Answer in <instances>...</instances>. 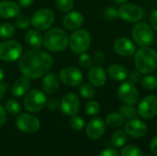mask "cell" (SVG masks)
Returning a JSON list of instances; mask_svg holds the SVG:
<instances>
[{
    "label": "cell",
    "mask_w": 157,
    "mask_h": 156,
    "mask_svg": "<svg viewBox=\"0 0 157 156\" xmlns=\"http://www.w3.org/2000/svg\"><path fill=\"white\" fill-rule=\"evenodd\" d=\"M18 60L19 72L29 80L44 76L52 65V56L48 52L38 49L25 52Z\"/></svg>",
    "instance_id": "obj_1"
},
{
    "label": "cell",
    "mask_w": 157,
    "mask_h": 156,
    "mask_svg": "<svg viewBox=\"0 0 157 156\" xmlns=\"http://www.w3.org/2000/svg\"><path fill=\"white\" fill-rule=\"evenodd\" d=\"M134 65L142 74L154 73L157 69V51L151 47H141L134 53Z\"/></svg>",
    "instance_id": "obj_2"
},
{
    "label": "cell",
    "mask_w": 157,
    "mask_h": 156,
    "mask_svg": "<svg viewBox=\"0 0 157 156\" xmlns=\"http://www.w3.org/2000/svg\"><path fill=\"white\" fill-rule=\"evenodd\" d=\"M68 40L69 37L63 29L52 28L46 32L43 38V45L50 51L59 52L66 49Z\"/></svg>",
    "instance_id": "obj_3"
},
{
    "label": "cell",
    "mask_w": 157,
    "mask_h": 156,
    "mask_svg": "<svg viewBox=\"0 0 157 156\" xmlns=\"http://www.w3.org/2000/svg\"><path fill=\"white\" fill-rule=\"evenodd\" d=\"M91 44V36L90 33L83 29H78L74 30V32L69 37L68 46L72 52L75 54L80 55L81 53L86 52Z\"/></svg>",
    "instance_id": "obj_4"
},
{
    "label": "cell",
    "mask_w": 157,
    "mask_h": 156,
    "mask_svg": "<svg viewBox=\"0 0 157 156\" xmlns=\"http://www.w3.org/2000/svg\"><path fill=\"white\" fill-rule=\"evenodd\" d=\"M132 36L134 42L140 47H148L155 40V32L151 25L145 22H137L132 30Z\"/></svg>",
    "instance_id": "obj_5"
},
{
    "label": "cell",
    "mask_w": 157,
    "mask_h": 156,
    "mask_svg": "<svg viewBox=\"0 0 157 156\" xmlns=\"http://www.w3.org/2000/svg\"><path fill=\"white\" fill-rule=\"evenodd\" d=\"M22 46L15 40H6L0 42V60L3 62H15L22 55Z\"/></svg>",
    "instance_id": "obj_6"
},
{
    "label": "cell",
    "mask_w": 157,
    "mask_h": 156,
    "mask_svg": "<svg viewBox=\"0 0 157 156\" xmlns=\"http://www.w3.org/2000/svg\"><path fill=\"white\" fill-rule=\"evenodd\" d=\"M55 15L53 10L48 7H42L37 10L31 17V25L38 30L49 29L54 23Z\"/></svg>",
    "instance_id": "obj_7"
},
{
    "label": "cell",
    "mask_w": 157,
    "mask_h": 156,
    "mask_svg": "<svg viewBox=\"0 0 157 156\" xmlns=\"http://www.w3.org/2000/svg\"><path fill=\"white\" fill-rule=\"evenodd\" d=\"M46 95L39 89H32L29 91L24 97L25 108L32 113L40 111L46 106Z\"/></svg>",
    "instance_id": "obj_8"
},
{
    "label": "cell",
    "mask_w": 157,
    "mask_h": 156,
    "mask_svg": "<svg viewBox=\"0 0 157 156\" xmlns=\"http://www.w3.org/2000/svg\"><path fill=\"white\" fill-rule=\"evenodd\" d=\"M117 95L119 99L127 105H135L140 98V93L135 84L130 81H123L118 87Z\"/></svg>",
    "instance_id": "obj_9"
},
{
    "label": "cell",
    "mask_w": 157,
    "mask_h": 156,
    "mask_svg": "<svg viewBox=\"0 0 157 156\" xmlns=\"http://www.w3.org/2000/svg\"><path fill=\"white\" fill-rule=\"evenodd\" d=\"M119 17L124 21L137 23L142 21L144 12L141 6L132 3H124L118 9Z\"/></svg>",
    "instance_id": "obj_10"
},
{
    "label": "cell",
    "mask_w": 157,
    "mask_h": 156,
    "mask_svg": "<svg viewBox=\"0 0 157 156\" xmlns=\"http://www.w3.org/2000/svg\"><path fill=\"white\" fill-rule=\"evenodd\" d=\"M60 81L70 87H75L81 85L83 81V73L75 66H67L62 69L59 74Z\"/></svg>",
    "instance_id": "obj_11"
},
{
    "label": "cell",
    "mask_w": 157,
    "mask_h": 156,
    "mask_svg": "<svg viewBox=\"0 0 157 156\" xmlns=\"http://www.w3.org/2000/svg\"><path fill=\"white\" fill-rule=\"evenodd\" d=\"M138 114L145 119L151 120L157 115V97L155 95H149L144 97L137 108Z\"/></svg>",
    "instance_id": "obj_12"
},
{
    "label": "cell",
    "mask_w": 157,
    "mask_h": 156,
    "mask_svg": "<svg viewBox=\"0 0 157 156\" xmlns=\"http://www.w3.org/2000/svg\"><path fill=\"white\" fill-rule=\"evenodd\" d=\"M16 125L19 131L26 133H34L40 127L39 119L29 113L19 114L16 120Z\"/></svg>",
    "instance_id": "obj_13"
},
{
    "label": "cell",
    "mask_w": 157,
    "mask_h": 156,
    "mask_svg": "<svg viewBox=\"0 0 157 156\" xmlns=\"http://www.w3.org/2000/svg\"><path fill=\"white\" fill-rule=\"evenodd\" d=\"M80 108L79 97L74 93L65 94L61 100V110L62 112L68 117H72L77 114Z\"/></svg>",
    "instance_id": "obj_14"
},
{
    "label": "cell",
    "mask_w": 157,
    "mask_h": 156,
    "mask_svg": "<svg viewBox=\"0 0 157 156\" xmlns=\"http://www.w3.org/2000/svg\"><path fill=\"white\" fill-rule=\"evenodd\" d=\"M124 131L127 133V135L132 137V138H142L144 137L148 131V127L145 122H144L142 120H139L137 118L129 120V121L125 124Z\"/></svg>",
    "instance_id": "obj_15"
},
{
    "label": "cell",
    "mask_w": 157,
    "mask_h": 156,
    "mask_svg": "<svg viewBox=\"0 0 157 156\" xmlns=\"http://www.w3.org/2000/svg\"><path fill=\"white\" fill-rule=\"evenodd\" d=\"M113 48L116 53L122 57L132 56L136 51V47L134 43L126 37L117 38L114 41Z\"/></svg>",
    "instance_id": "obj_16"
},
{
    "label": "cell",
    "mask_w": 157,
    "mask_h": 156,
    "mask_svg": "<svg viewBox=\"0 0 157 156\" xmlns=\"http://www.w3.org/2000/svg\"><path fill=\"white\" fill-rule=\"evenodd\" d=\"M106 122L101 118L92 119L86 128V133L91 140H98L105 133Z\"/></svg>",
    "instance_id": "obj_17"
},
{
    "label": "cell",
    "mask_w": 157,
    "mask_h": 156,
    "mask_svg": "<svg viewBox=\"0 0 157 156\" xmlns=\"http://www.w3.org/2000/svg\"><path fill=\"white\" fill-rule=\"evenodd\" d=\"M87 79L94 86L101 87L107 82V72L101 66V64L92 65L88 70Z\"/></svg>",
    "instance_id": "obj_18"
},
{
    "label": "cell",
    "mask_w": 157,
    "mask_h": 156,
    "mask_svg": "<svg viewBox=\"0 0 157 156\" xmlns=\"http://www.w3.org/2000/svg\"><path fill=\"white\" fill-rule=\"evenodd\" d=\"M84 16L79 11H68L63 17V25L68 30H75L84 24Z\"/></svg>",
    "instance_id": "obj_19"
},
{
    "label": "cell",
    "mask_w": 157,
    "mask_h": 156,
    "mask_svg": "<svg viewBox=\"0 0 157 156\" xmlns=\"http://www.w3.org/2000/svg\"><path fill=\"white\" fill-rule=\"evenodd\" d=\"M60 82L59 76L55 73H47L41 81V88L46 94L53 95L59 89Z\"/></svg>",
    "instance_id": "obj_20"
},
{
    "label": "cell",
    "mask_w": 157,
    "mask_h": 156,
    "mask_svg": "<svg viewBox=\"0 0 157 156\" xmlns=\"http://www.w3.org/2000/svg\"><path fill=\"white\" fill-rule=\"evenodd\" d=\"M107 75L114 81L117 82H123L129 76L128 69L119 63H112L109 64L107 68Z\"/></svg>",
    "instance_id": "obj_21"
},
{
    "label": "cell",
    "mask_w": 157,
    "mask_h": 156,
    "mask_svg": "<svg viewBox=\"0 0 157 156\" xmlns=\"http://www.w3.org/2000/svg\"><path fill=\"white\" fill-rule=\"evenodd\" d=\"M20 13V6L13 1L0 2V17L3 18H13Z\"/></svg>",
    "instance_id": "obj_22"
},
{
    "label": "cell",
    "mask_w": 157,
    "mask_h": 156,
    "mask_svg": "<svg viewBox=\"0 0 157 156\" xmlns=\"http://www.w3.org/2000/svg\"><path fill=\"white\" fill-rule=\"evenodd\" d=\"M29 86H30V82L29 78L25 77L24 75L21 77H18L13 84V86L11 89L12 95L15 97L19 98L25 96L29 92Z\"/></svg>",
    "instance_id": "obj_23"
},
{
    "label": "cell",
    "mask_w": 157,
    "mask_h": 156,
    "mask_svg": "<svg viewBox=\"0 0 157 156\" xmlns=\"http://www.w3.org/2000/svg\"><path fill=\"white\" fill-rule=\"evenodd\" d=\"M24 39L26 43L33 49H39L43 45V36L36 29L28 30L25 33Z\"/></svg>",
    "instance_id": "obj_24"
},
{
    "label": "cell",
    "mask_w": 157,
    "mask_h": 156,
    "mask_svg": "<svg viewBox=\"0 0 157 156\" xmlns=\"http://www.w3.org/2000/svg\"><path fill=\"white\" fill-rule=\"evenodd\" d=\"M125 118L120 112H111L106 118V124L110 128H120L124 123Z\"/></svg>",
    "instance_id": "obj_25"
},
{
    "label": "cell",
    "mask_w": 157,
    "mask_h": 156,
    "mask_svg": "<svg viewBox=\"0 0 157 156\" xmlns=\"http://www.w3.org/2000/svg\"><path fill=\"white\" fill-rule=\"evenodd\" d=\"M128 141V135L125 131L117 130L113 132L111 136V144L115 148H121L123 147Z\"/></svg>",
    "instance_id": "obj_26"
},
{
    "label": "cell",
    "mask_w": 157,
    "mask_h": 156,
    "mask_svg": "<svg viewBox=\"0 0 157 156\" xmlns=\"http://www.w3.org/2000/svg\"><path fill=\"white\" fill-rule=\"evenodd\" d=\"M140 83L142 86L148 91H154L157 88V77L150 74L142 77Z\"/></svg>",
    "instance_id": "obj_27"
},
{
    "label": "cell",
    "mask_w": 157,
    "mask_h": 156,
    "mask_svg": "<svg viewBox=\"0 0 157 156\" xmlns=\"http://www.w3.org/2000/svg\"><path fill=\"white\" fill-rule=\"evenodd\" d=\"M119 112L128 120H132L137 117L138 115V110L134 107V105H127L123 104L119 108Z\"/></svg>",
    "instance_id": "obj_28"
},
{
    "label": "cell",
    "mask_w": 157,
    "mask_h": 156,
    "mask_svg": "<svg viewBox=\"0 0 157 156\" xmlns=\"http://www.w3.org/2000/svg\"><path fill=\"white\" fill-rule=\"evenodd\" d=\"M15 26L11 23L4 22L0 25V39L8 40L15 35Z\"/></svg>",
    "instance_id": "obj_29"
},
{
    "label": "cell",
    "mask_w": 157,
    "mask_h": 156,
    "mask_svg": "<svg viewBox=\"0 0 157 156\" xmlns=\"http://www.w3.org/2000/svg\"><path fill=\"white\" fill-rule=\"evenodd\" d=\"M79 93L86 99H92L96 96L95 87L90 83L89 84H87V83L82 84L81 86H80V88H79Z\"/></svg>",
    "instance_id": "obj_30"
},
{
    "label": "cell",
    "mask_w": 157,
    "mask_h": 156,
    "mask_svg": "<svg viewBox=\"0 0 157 156\" xmlns=\"http://www.w3.org/2000/svg\"><path fill=\"white\" fill-rule=\"evenodd\" d=\"M121 156H144L143 151L136 145L128 144L124 146L121 153Z\"/></svg>",
    "instance_id": "obj_31"
},
{
    "label": "cell",
    "mask_w": 157,
    "mask_h": 156,
    "mask_svg": "<svg viewBox=\"0 0 157 156\" xmlns=\"http://www.w3.org/2000/svg\"><path fill=\"white\" fill-rule=\"evenodd\" d=\"M6 110L11 115H18L21 111L20 104L15 99H8L5 105Z\"/></svg>",
    "instance_id": "obj_32"
},
{
    "label": "cell",
    "mask_w": 157,
    "mask_h": 156,
    "mask_svg": "<svg viewBox=\"0 0 157 156\" xmlns=\"http://www.w3.org/2000/svg\"><path fill=\"white\" fill-rule=\"evenodd\" d=\"M86 113L89 116H97L100 111V105L98 101L95 100H89L86 103L85 106Z\"/></svg>",
    "instance_id": "obj_33"
},
{
    "label": "cell",
    "mask_w": 157,
    "mask_h": 156,
    "mask_svg": "<svg viewBox=\"0 0 157 156\" xmlns=\"http://www.w3.org/2000/svg\"><path fill=\"white\" fill-rule=\"evenodd\" d=\"M15 26L19 29H28L30 25H31V22H30V19L29 17H27L24 14L22 13H19L16 18H15Z\"/></svg>",
    "instance_id": "obj_34"
},
{
    "label": "cell",
    "mask_w": 157,
    "mask_h": 156,
    "mask_svg": "<svg viewBox=\"0 0 157 156\" xmlns=\"http://www.w3.org/2000/svg\"><path fill=\"white\" fill-rule=\"evenodd\" d=\"M70 126L74 131H80L85 127V121H84L83 118H81L80 116L75 115V116H72V118L70 120Z\"/></svg>",
    "instance_id": "obj_35"
},
{
    "label": "cell",
    "mask_w": 157,
    "mask_h": 156,
    "mask_svg": "<svg viewBox=\"0 0 157 156\" xmlns=\"http://www.w3.org/2000/svg\"><path fill=\"white\" fill-rule=\"evenodd\" d=\"M75 5L74 0H55V6L58 10L62 12L70 11Z\"/></svg>",
    "instance_id": "obj_36"
},
{
    "label": "cell",
    "mask_w": 157,
    "mask_h": 156,
    "mask_svg": "<svg viewBox=\"0 0 157 156\" xmlns=\"http://www.w3.org/2000/svg\"><path fill=\"white\" fill-rule=\"evenodd\" d=\"M93 57H91L89 54L84 52L81 53L79 56V60H78V63L81 67L83 68H90L93 64Z\"/></svg>",
    "instance_id": "obj_37"
},
{
    "label": "cell",
    "mask_w": 157,
    "mask_h": 156,
    "mask_svg": "<svg viewBox=\"0 0 157 156\" xmlns=\"http://www.w3.org/2000/svg\"><path fill=\"white\" fill-rule=\"evenodd\" d=\"M103 17L107 20H115L119 17L118 9H116L113 6H109L106 8L103 12Z\"/></svg>",
    "instance_id": "obj_38"
},
{
    "label": "cell",
    "mask_w": 157,
    "mask_h": 156,
    "mask_svg": "<svg viewBox=\"0 0 157 156\" xmlns=\"http://www.w3.org/2000/svg\"><path fill=\"white\" fill-rule=\"evenodd\" d=\"M93 61L97 64H102L105 61V53L103 51H96L94 55H93Z\"/></svg>",
    "instance_id": "obj_39"
},
{
    "label": "cell",
    "mask_w": 157,
    "mask_h": 156,
    "mask_svg": "<svg viewBox=\"0 0 157 156\" xmlns=\"http://www.w3.org/2000/svg\"><path fill=\"white\" fill-rule=\"evenodd\" d=\"M46 106L51 110H57L61 107V102H59V100H57L56 98H50L49 100H47Z\"/></svg>",
    "instance_id": "obj_40"
},
{
    "label": "cell",
    "mask_w": 157,
    "mask_h": 156,
    "mask_svg": "<svg viewBox=\"0 0 157 156\" xmlns=\"http://www.w3.org/2000/svg\"><path fill=\"white\" fill-rule=\"evenodd\" d=\"M129 81L133 83V84H137L141 81L142 79V74L140 72H138L137 70L136 71H132L131 74H129Z\"/></svg>",
    "instance_id": "obj_41"
},
{
    "label": "cell",
    "mask_w": 157,
    "mask_h": 156,
    "mask_svg": "<svg viewBox=\"0 0 157 156\" xmlns=\"http://www.w3.org/2000/svg\"><path fill=\"white\" fill-rule=\"evenodd\" d=\"M150 23H151V27L154 29V31L157 32V8L155 9L150 17Z\"/></svg>",
    "instance_id": "obj_42"
},
{
    "label": "cell",
    "mask_w": 157,
    "mask_h": 156,
    "mask_svg": "<svg viewBox=\"0 0 157 156\" xmlns=\"http://www.w3.org/2000/svg\"><path fill=\"white\" fill-rule=\"evenodd\" d=\"M98 156H120V154L114 149L108 148V149L103 150Z\"/></svg>",
    "instance_id": "obj_43"
},
{
    "label": "cell",
    "mask_w": 157,
    "mask_h": 156,
    "mask_svg": "<svg viewBox=\"0 0 157 156\" xmlns=\"http://www.w3.org/2000/svg\"><path fill=\"white\" fill-rule=\"evenodd\" d=\"M150 152L154 156H157V136H155L150 143Z\"/></svg>",
    "instance_id": "obj_44"
},
{
    "label": "cell",
    "mask_w": 157,
    "mask_h": 156,
    "mask_svg": "<svg viewBox=\"0 0 157 156\" xmlns=\"http://www.w3.org/2000/svg\"><path fill=\"white\" fill-rule=\"evenodd\" d=\"M6 110L0 105V128L6 123Z\"/></svg>",
    "instance_id": "obj_45"
},
{
    "label": "cell",
    "mask_w": 157,
    "mask_h": 156,
    "mask_svg": "<svg viewBox=\"0 0 157 156\" xmlns=\"http://www.w3.org/2000/svg\"><path fill=\"white\" fill-rule=\"evenodd\" d=\"M8 86L5 83H0V100L5 97L6 93L7 92Z\"/></svg>",
    "instance_id": "obj_46"
},
{
    "label": "cell",
    "mask_w": 157,
    "mask_h": 156,
    "mask_svg": "<svg viewBox=\"0 0 157 156\" xmlns=\"http://www.w3.org/2000/svg\"><path fill=\"white\" fill-rule=\"evenodd\" d=\"M17 1H18V4H19L20 6L28 7V6H29L33 3L34 0H17Z\"/></svg>",
    "instance_id": "obj_47"
},
{
    "label": "cell",
    "mask_w": 157,
    "mask_h": 156,
    "mask_svg": "<svg viewBox=\"0 0 157 156\" xmlns=\"http://www.w3.org/2000/svg\"><path fill=\"white\" fill-rule=\"evenodd\" d=\"M127 1H128V0H114V2H115L116 4H119V5H122V4H124V3H127Z\"/></svg>",
    "instance_id": "obj_48"
},
{
    "label": "cell",
    "mask_w": 157,
    "mask_h": 156,
    "mask_svg": "<svg viewBox=\"0 0 157 156\" xmlns=\"http://www.w3.org/2000/svg\"><path fill=\"white\" fill-rule=\"evenodd\" d=\"M4 76H5V74H4V71L2 68H0V82L4 79Z\"/></svg>",
    "instance_id": "obj_49"
},
{
    "label": "cell",
    "mask_w": 157,
    "mask_h": 156,
    "mask_svg": "<svg viewBox=\"0 0 157 156\" xmlns=\"http://www.w3.org/2000/svg\"><path fill=\"white\" fill-rule=\"evenodd\" d=\"M43 156H47V155H43Z\"/></svg>",
    "instance_id": "obj_50"
},
{
    "label": "cell",
    "mask_w": 157,
    "mask_h": 156,
    "mask_svg": "<svg viewBox=\"0 0 157 156\" xmlns=\"http://www.w3.org/2000/svg\"><path fill=\"white\" fill-rule=\"evenodd\" d=\"M146 156H149V155H146Z\"/></svg>",
    "instance_id": "obj_51"
}]
</instances>
